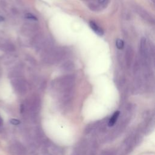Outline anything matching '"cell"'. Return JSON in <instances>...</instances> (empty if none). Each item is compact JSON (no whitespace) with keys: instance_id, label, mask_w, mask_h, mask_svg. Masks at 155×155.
<instances>
[{"instance_id":"7c38bea8","label":"cell","mask_w":155,"mask_h":155,"mask_svg":"<svg viewBox=\"0 0 155 155\" xmlns=\"http://www.w3.org/2000/svg\"><path fill=\"white\" fill-rule=\"evenodd\" d=\"M25 16H26V18H27V19H31V20H34V21H37V18H36L34 15H33L31 14V13H27V14H26Z\"/></svg>"},{"instance_id":"9a60e30c","label":"cell","mask_w":155,"mask_h":155,"mask_svg":"<svg viewBox=\"0 0 155 155\" xmlns=\"http://www.w3.org/2000/svg\"><path fill=\"white\" fill-rule=\"evenodd\" d=\"M3 123V121H2V119L1 118V117H0V127L1 126V125H2V124Z\"/></svg>"},{"instance_id":"30bf717a","label":"cell","mask_w":155,"mask_h":155,"mask_svg":"<svg viewBox=\"0 0 155 155\" xmlns=\"http://www.w3.org/2000/svg\"><path fill=\"white\" fill-rule=\"evenodd\" d=\"M119 113L120 112L119 111H116L114 113V114H113V116H111V117L110 118V120H109V123H108V125L110 127H111L113 126L115 123H116V121L119 115Z\"/></svg>"},{"instance_id":"5bb4252c","label":"cell","mask_w":155,"mask_h":155,"mask_svg":"<svg viewBox=\"0 0 155 155\" xmlns=\"http://www.w3.org/2000/svg\"><path fill=\"white\" fill-rule=\"evenodd\" d=\"M4 20V18H3L2 16H1V15H0V22H2V21H3Z\"/></svg>"},{"instance_id":"5b68a950","label":"cell","mask_w":155,"mask_h":155,"mask_svg":"<svg viewBox=\"0 0 155 155\" xmlns=\"http://www.w3.org/2000/svg\"><path fill=\"white\" fill-rule=\"evenodd\" d=\"M135 9H136V11L137 12V13L145 20H146L147 21H148L149 22H154V19L144 9H143L142 8H141L140 7H136Z\"/></svg>"},{"instance_id":"3957f363","label":"cell","mask_w":155,"mask_h":155,"mask_svg":"<svg viewBox=\"0 0 155 155\" xmlns=\"http://www.w3.org/2000/svg\"><path fill=\"white\" fill-rule=\"evenodd\" d=\"M13 86L16 91L21 95L24 94L27 91V85L25 81L21 78H17L13 81Z\"/></svg>"},{"instance_id":"2e32d148","label":"cell","mask_w":155,"mask_h":155,"mask_svg":"<svg viewBox=\"0 0 155 155\" xmlns=\"http://www.w3.org/2000/svg\"><path fill=\"white\" fill-rule=\"evenodd\" d=\"M105 0H98L99 2H100V3H103V2H105Z\"/></svg>"},{"instance_id":"9c48e42d","label":"cell","mask_w":155,"mask_h":155,"mask_svg":"<svg viewBox=\"0 0 155 155\" xmlns=\"http://www.w3.org/2000/svg\"><path fill=\"white\" fill-rule=\"evenodd\" d=\"M74 63L71 61H68L62 65L61 68L64 71H71L74 68Z\"/></svg>"},{"instance_id":"277c9868","label":"cell","mask_w":155,"mask_h":155,"mask_svg":"<svg viewBox=\"0 0 155 155\" xmlns=\"http://www.w3.org/2000/svg\"><path fill=\"white\" fill-rule=\"evenodd\" d=\"M139 53L142 58V61L144 63H146V60L147 58V48L146 39L145 38H142L140 41Z\"/></svg>"},{"instance_id":"4fadbf2b","label":"cell","mask_w":155,"mask_h":155,"mask_svg":"<svg viewBox=\"0 0 155 155\" xmlns=\"http://www.w3.org/2000/svg\"><path fill=\"white\" fill-rule=\"evenodd\" d=\"M10 123L14 125H17L19 124L20 121L16 119H12L10 120Z\"/></svg>"},{"instance_id":"8fae6325","label":"cell","mask_w":155,"mask_h":155,"mask_svg":"<svg viewBox=\"0 0 155 155\" xmlns=\"http://www.w3.org/2000/svg\"><path fill=\"white\" fill-rule=\"evenodd\" d=\"M116 45L118 49H122L124 46V41L120 39H117L116 41Z\"/></svg>"},{"instance_id":"8992f818","label":"cell","mask_w":155,"mask_h":155,"mask_svg":"<svg viewBox=\"0 0 155 155\" xmlns=\"http://www.w3.org/2000/svg\"><path fill=\"white\" fill-rule=\"evenodd\" d=\"M12 150L13 151V152L18 155H24L25 153V148L22 146V145L18 142H16L12 145Z\"/></svg>"},{"instance_id":"ba28073f","label":"cell","mask_w":155,"mask_h":155,"mask_svg":"<svg viewBox=\"0 0 155 155\" xmlns=\"http://www.w3.org/2000/svg\"><path fill=\"white\" fill-rule=\"evenodd\" d=\"M90 26L93 29V30L98 35L101 36L103 35V30L102 28H101L97 24H96L94 21H90Z\"/></svg>"},{"instance_id":"6da1fadb","label":"cell","mask_w":155,"mask_h":155,"mask_svg":"<svg viewBox=\"0 0 155 155\" xmlns=\"http://www.w3.org/2000/svg\"><path fill=\"white\" fill-rule=\"evenodd\" d=\"M64 51L62 48H48L45 50L43 55V60L47 64H53L62 59L64 58Z\"/></svg>"},{"instance_id":"7a4b0ae2","label":"cell","mask_w":155,"mask_h":155,"mask_svg":"<svg viewBox=\"0 0 155 155\" xmlns=\"http://www.w3.org/2000/svg\"><path fill=\"white\" fill-rule=\"evenodd\" d=\"M74 77L73 75H65L55 81V85L61 90H68L73 85Z\"/></svg>"},{"instance_id":"52a82bcc","label":"cell","mask_w":155,"mask_h":155,"mask_svg":"<svg viewBox=\"0 0 155 155\" xmlns=\"http://www.w3.org/2000/svg\"><path fill=\"white\" fill-rule=\"evenodd\" d=\"M133 56V51L132 48L128 46L127 48V51L125 53V59H126V63L128 67H129L131 64Z\"/></svg>"}]
</instances>
